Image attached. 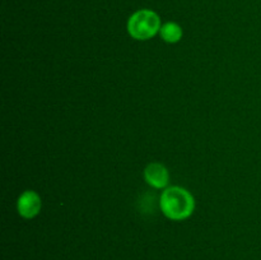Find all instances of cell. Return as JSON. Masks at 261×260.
I'll use <instances>...</instances> for the list:
<instances>
[{"label":"cell","instance_id":"1","mask_svg":"<svg viewBox=\"0 0 261 260\" xmlns=\"http://www.w3.org/2000/svg\"><path fill=\"white\" fill-rule=\"evenodd\" d=\"M161 209L167 218L182 221L189 218L195 209V201L188 190L178 186H172L161 195Z\"/></svg>","mask_w":261,"mask_h":260},{"label":"cell","instance_id":"2","mask_svg":"<svg viewBox=\"0 0 261 260\" xmlns=\"http://www.w3.org/2000/svg\"><path fill=\"white\" fill-rule=\"evenodd\" d=\"M127 31L135 40H149L161 31L160 17L152 10H139L130 17Z\"/></svg>","mask_w":261,"mask_h":260},{"label":"cell","instance_id":"3","mask_svg":"<svg viewBox=\"0 0 261 260\" xmlns=\"http://www.w3.org/2000/svg\"><path fill=\"white\" fill-rule=\"evenodd\" d=\"M18 213L24 218H33L41 211V198L35 191H24L17 203Z\"/></svg>","mask_w":261,"mask_h":260},{"label":"cell","instance_id":"4","mask_svg":"<svg viewBox=\"0 0 261 260\" xmlns=\"http://www.w3.org/2000/svg\"><path fill=\"white\" fill-rule=\"evenodd\" d=\"M144 177L150 186L155 189H162L167 186L170 175H168L167 168L163 165H161V163H150L145 168Z\"/></svg>","mask_w":261,"mask_h":260},{"label":"cell","instance_id":"5","mask_svg":"<svg viewBox=\"0 0 261 260\" xmlns=\"http://www.w3.org/2000/svg\"><path fill=\"white\" fill-rule=\"evenodd\" d=\"M161 36L166 42L176 43L182 37V30L178 24L173 22H168L161 27Z\"/></svg>","mask_w":261,"mask_h":260}]
</instances>
